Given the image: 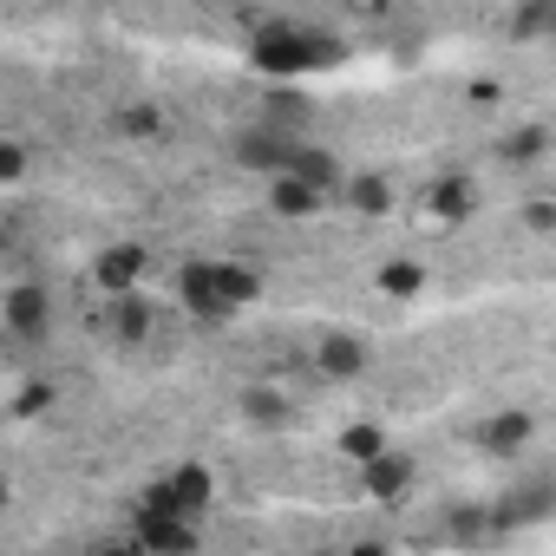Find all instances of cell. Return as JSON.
<instances>
[{
    "instance_id": "cell-1",
    "label": "cell",
    "mask_w": 556,
    "mask_h": 556,
    "mask_svg": "<svg viewBox=\"0 0 556 556\" xmlns=\"http://www.w3.org/2000/svg\"><path fill=\"white\" fill-rule=\"evenodd\" d=\"M249 60H255V73H268V79H302V73H315V66H341L348 47H341L328 27H308V21H262L255 40H249Z\"/></svg>"
},
{
    "instance_id": "cell-2",
    "label": "cell",
    "mask_w": 556,
    "mask_h": 556,
    "mask_svg": "<svg viewBox=\"0 0 556 556\" xmlns=\"http://www.w3.org/2000/svg\"><path fill=\"white\" fill-rule=\"evenodd\" d=\"M131 536L144 543V556H197V517H184L164 484H144V497L131 504Z\"/></svg>"
},
{
    "instance_id": "cell-3",
    "label": "cell",
    "mask_w": 556,
    "mask_h": 556,
    "mask_svg": "<svg viewBox=\"0 0 556 556\" xmlns=\"http://www.w3.org/2000/svg\"><path fill=\"white\" fill-rule=\"evenodd\" d=\"M0 321H8V334H14L21 348L47 341V334H53V289H40V282H14L8 302H0Z\"/></svg>"
},
{
    "instance_id": "cell-4",
    "label": "cell",
    "mask_w": 556,
    "mask_h": 556,
    "mask_svg": "<svg viewBox=\"0 0 556 556\" xmlns=\"http://www.w3.org/2000/svg\"><path fill=\"white\" fill-rule=\"evenodd\" d=\"M177 302H184V315H190L197 328H229V321H236V308L223 302L210 262H184V268H177Z\"/></svg>"
},
{
    "instance_id": "cell-5",
    "label": "cell",
    "mask_w": 556,
    "mask_h": 556,
    "mask_svg": "<svg viewBox=\"0 0 556 556\" xmlns=\"http://www.w3.org/2000/svg\"><path fill=\"white\" fill-rule=\"evenodd\" d=\"M295 144H302V138H289V131H268V125H249V131H236L229 157H236L242 170H262V177L275 184V177H282V170L295 164Z\"/></svg>"
},
{
    "instance_id": "cell-6",
    "label": "cell",
    "mask_w": 556,
    "mask_h": 556,
    "mask_svg": "<svg viewBox=\"0 0 556 556\" xmlns=\"http://www.w3.org/2000/svg\"><path fill=\"white\" fill-rule=\"evenodd\" d=\"M144 262H151V255H144V242H112V249H99V262H92V282H99L105 295H118V302H125V295L144 282Z\"/></svg>"
},
{
    "instance_id": "cell-7",
    "label": "cell",
    "mask_w": 556,
    "mask_h": 556,
    "mask_svg": "<svg viewBox=\"0 0 556 556\" xmlns=\"http://www.w3.org/2000/svg\"><path fill=\"white\" fill-rule=\"evenodd\" d=\"M157 484L170 491V504H177L184 517H203V510L216 504V471H210V465H197V458H184V465H170V471H164Z\"/></svg>"
},
{
    "instance_id": "cell-8",
    "label": "cell",
    "mask_w": 556,
    "mask_h": 556,
    "mask_svg": "<svg viewBox=\"0 0 556 556\" xmlns=\"http://www.w3.org/2000/svg\"><path fill=\"white\" fill-rule=\"evenodd\" d=\"M367 361H374V354H367L361 334H341V328H334V334L315 341V374H321V380H361Z\"/></svg>"
},
{
    "instance_id": "cell-9",
    "label": "cell",
    "mask_w": 556,
    "mask_h": 556,
    "mask_svg": "<svg viewBox=\"0 0 556 556\" xmlns=\"http://www.w3.org/2000/svg\"><path fill=\"white\" fill-rule=\"evenodd\" d=\"M530 439H536V419H530L523 406H504V413H491V419L478 426V445H484L491 458H517Z\"/></svg>"
},
{
    "instance_id": "cell-10",
    "label": "cell",
    "mask_w": 556,
    "mask_h": 556,
    "mask_svg": "<svg viewBox=\"0 0 556 556\" xmlns=\"http://www.w3.org/2000/svg\"><path fill=\"white\" fill-rule=\"evenodd\" d=\"M556 510V484L549 478H530V484H517L504 504H491V523L497 530H517V523H536V517H549Z\"/></svg>"
},
{
    "instance_id": "cell-11",
    "label": "cell",
    "mask_w": 556,
    "mask_h": 556,
    "mask_svg": "<svg viewBox=\"0 0 556 556\" xmlns=\"http://www.w3.org/2000/svg\"><path fill=\"white\" fill-rule=\"evenodd\" d=\"M210 275H216V289H223V302H229L236 315H242L249 302H262V268H255V262H242V255H216Z\"/></svg>"
},
{
    "instance_id": "cell-12",
    "label": "cell",
    "mask_w": 556,
    "mask_h": 556,
    "mask_svg": "<svg viewBox=\"0 0 556 556\" xmlns=\"http://www.w3.org/2000/svg\"><path fill=\"white\" fill-rule=\"evenodd\" d=\"M321 203H328V197H321V190H308L295 170H282V177L268 184V210L282 216V223H308V216H321Z\"/></svg>"
},
{
    "instance_id": "cell-13",
    "label": "cell",
    "mask_w": 556,
    "mask_h": 556,
    "mask_svg": "<svg viewBox=\"0 0 556 556\" xmlns=\"http://www.w3.org/2000/svg\"><path fill=\"white\" fill-rule=\"evenodd\" d=\"M308 190H321V197H334L341 184H348V170H341V157L328 151V144H295V164H289Z\"/></svg>"
},
{
    "instance_id": "cell-14",
    "label": "cell",
    "mask_w": 556,
    "mask_h": 556,
    "mask_svg": "<svg viewBox=\"0 0 556 556\" xmlns=\"http://www.w3.org/2000/svg\"><path fill=\"white\" fill-rule=\"evenodd\" d=\"M426 210H432V223H465L478 210V184L471 177H439L426 190Z\"/></svg>"
},
{
    "instance_id": "cell-15",
    "label": "cell",
    "mask_w": 556,
    "mask_h": 556,
    "mask_svg": "<svg viewBox=\"0 0 556 556\" xmlns=\"http://www.w3.org/2000/svg\"><path fill=\"white\" fill-rule=\"evenodd\" d=\"M406 484H413V458H406V452H387V458L361 465V491H367V497H380V504H393Z\"/></svg>"
},
{
    "instance_id": "cell-16",
    "label": "cell",
    "mask_w": 556,
    "mask_h": 556,
    "mask_svg": "<svg viewBox=\"0 0 556 556\" xmlns=\"http://www.w3.org/2000/svg\"><path fill=\"white\" fill-rule=\"evenodd\" d=\"M374 289H380L387 302H413V295L426 289V262H413V255H387L380 275H374Z\"/></svg>"
},
{
    "instance_id": "cell-17",
    "label": "cell",
    "mask_w": 556,
    "mask_h": 556,
    "mask_svg": "<svg viewBox=\"0 0 556 556\" xmlns=\"http://www.w3.org/2000/svg\"><path fill=\"white\" fill-rule=\"evenodd\" d=\"M348 197H354V210H361V216H387V210H393V184H387L380 170L348 177Z\"/></svg>"
},
{
    "instance_id": "cell-18",
    "label": "cell",
    "mask_w": 556,
    "mask_h": 556,
    "mask_svg": "<svg viewBox=\"0 0 556 556\" xmlns=\"http://www.w3.org/2000/svg\"><path fill=\"white\" fill-rule=\"evenodd\" d=\"M341 452H348V458H354V471H361V465L387 458V432H380L374 419H361V426H348V432H341Z\"/></svg>"
},
{
    "instance_id": "cell-19",
    "label": "cell",
    "mask_w": 556,
    "mask_h": 556,
    "mask_svg": "<svg viewBox=\"0 0 556 556\" xmlns=\"http://www.w3.org/2000/svg\"><path fill=\"white\" fill-rule=\"evenodd\" d=\"M242 419L249 426H289V400L275 393V387H249L242 393Z\"/></svg>"
},
{
    "instance_id": "cell-20",
    "label": "cell",
    "mask_w": 556,
    "mask_h": 556,
    "mask_svg": "<svg viewBox=\"0 0 556 556\" xmlns=\"http://www.w3.org/2000/svg\"><path fill=\"white\" fill-rule=\"evenodd\" d=\"M497 151H504V164H543V151H549V131H543V125H517V131H510Z\"/></svg>"
},
{
    "instance_id": "cell-21",
    "label": "cell",
    "mask_w": 556,
    "mask_h": 556,
    "mask_svg": "<svg viewBox=\"0 0 556 556\" xmlns=\"http://www.w3.org/2000/svg\"><path fill=\"white\" fill-rule=\"evenodd\" d=\"M118 341H144L151 334V302H138V295H125V302H112V321H105Z\"/></svg>"
},
{
    "instance_id": "cell-22",
    "label": "cell",
    "mask_w": 556,
    "mask_h": 556,
    "mask_svg": "<svg viewBox=\"0 0 556 556\" xmlns=\"http://www.w3.org/2000/svg\"><path fill=\"white\" fill-rule=\"evenodd\" d=\"M47 406H53V380H34V387L14 393V419H34V413H47Z\"/></svg>"
},
{
    "instance_id": "cell-23",
    "label": "cell",
    "mask_w": 556,
    "mask_h": 556,
    "mask_svg": "<svg viewBox=\"0 0 556 556\" xmlns=\"http://www.w3.org/2000/svg\"><path fill=\"white\" fill-rule=\"evenodd\" d=\"M118 125H125L131 138H157V131H164V112H144V105H131V112H118Z\"/></svg>"
},
{
    "instance_id": "cell-24",
    "label": "cell",
    "mask_w": 556,
    "mask_h": 556,
    "mask_svg": "<svg viewBox=\"0 0 556 556\" xmlns=\"http://www.w3.org/2000/svg\"><path fill=\"white\" fill-rule=\"evenodd\" d=\"M549 27H556V14H549V8H523V14H510V34H517V40L549 34Z\"/></svg>"
},
{
    "instance_id": "cell-25",
    "label": "cell",
    "mask_w": 556,
    "mask_h": 556,
    "mask_svg": "<svg viewBox=\"0 0 556 556\" xmlns=\"http://www.w3.org/2000/svg\"><path fill=\"white\" fill-rule=\"evenodd\" d=\"M86 556H144V543H138L131 530H118V536H99V543H92Z\"/></svg>"
},
{
    "instance_id": "cell-26",
    "label": "cell",
    "mask_w": 556,
    "mask_h": 556,
    "mask_svg": "<svg viewBox=\"0 0 556 556\" xmlns=\"http://www.w3.org/2000/svg\"><path fill=\"white\" fill-rule=\"evenodd\" d=\"M523 229H536V236H549V229H556V203H549V197H536V203H523Z\"/></svg>"
},
{
    "instance_id": "cell-27",
    "label": "cell",
    "mask_w": 556,
    "mask_h": 556,
    "mask_svg": "<svg viewBox=\"0 0 556 556\" xmlns=\"http://www.w3.org/2000/svg\"><path fill=\"white\" fill-rule=\"evenodd\" d=\"M21 170H27V144H14V138H8V144H0V177L14 184Z\"/></svg>"
},
{
    "instance_id": "cell-28",
    "label": "cell",
    "mask_w": 556,
    "mask_h": 556,
    "mask_svg": "<svg viewBox=\"0 0 556 556\" xmlns=\"http://www.w3.org/2000/svg\"><path fill=\"white\" fill-rule=\"evenodd\" d=\"M348 556H387V549H380V543H361V549H348Z\"/></svg>"
}]
</instances>
